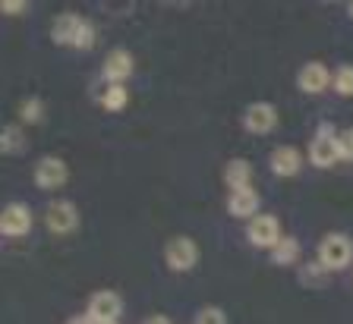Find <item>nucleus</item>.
Returning <instances> with one entry per match:
<instances>
[{
	"label": "nucleus",
	"instance_id": "nucleus-1",
	"mask_svg": "<svg viewBox=\"0 0 353 324\" xmlns=\"http://www.w3.org/2000/svg\"><path fill=\"white\" fill-rule=\"evenodd\" d=\"M51 38L63 47H76V51H88L95 47V25L88 23L85 16L79 13H60L54 19Z\"/></svg>",
	"mask_w": 353,
	"mask_h": 324
},
{
	"label": "nucleus",
	"instance_id": "nucleus-2",
	"mask_svg": "<svg viewBox=\"0 0 353 324\" xmlns=\"http://www.w3.org/2000/svg\"><path fill=\"white\" fill-rule=\"evenodd\" d=\"M353 258V243L347 239L344 233H328L322 236L316 252V261L325 268V271H344Z\"/></svg>",
	"mask_w": 353,
	"mask_h": 324
},
{
	"label": "nucleus",
	"instance_id": "nucleus-3",
	"mask_svg": "<svg viewBox=\"0 0 353 324\" xmlns=\"http://www.w3.org/2000/svg\"><path fill=\"white\" fill-rule=\"evenodd\" d=\"M164 261H168L170 271L186 274L196 268L199 261V246L192 236H174L168 246H164Z\"/></svg>",
	"mask_w": 353,
	"mask_h": 324
},
{
	"label": "nucleus",
	"instance_id": "nucleus-4",
	"mask_svg": "<svg viewBox=\"0 0 353 324\" xmlns=\"http://www.w3.org/2000/svg\"><path fill=\"white\" fill-rule=\"evenodd\" d=\"M32 180H35V186H38V189H44V192L60 189V186L70 180V167H66L63 158L44 155L41 161L35 164V170H32Z\"/></svg>",
	"mask_w": 353,
	"mask_h": 324
},
{
	"label": "nucleus",
	"instance_id": "nucleus-5",
	"mask_svg": "<svg viewBox=\"0 0 353 324\" xmlns=\"http://www.w3.org/2000/svg\"><path fill=\"white\" fill-rule=\"evenodd\" d=\"M309 161L316 167H334L341 161V151H338V133L331 126H319L316 139L309 142Z\"/></svg>",
	"mask_w": 353,
	"mask_h": 324
},
{
	"label": "nucleus",
	"instance_id": "nucleus-6",
	"mask_svg": "<svg viewBox=\"0 0 353 324\" xmlns=\"http://www.w3.org/2000/svg\"><path fill=\"white\" fill-rule=\"evenodd\" d=\"M278 126V107L272 101H252L243 111V129L252 136H268Z\"/></svg>",
	"mask_w": 353,
	"mask_h": 324
},
{
	"label": "nucleus",
	"instance_id": "nucleus-7",
	"mask_svg": "<svg viewBox=\"0 0 353 324\" xmlns=\"http://www.w3.org/2000/svg\"><path fill=\"white\" fill-rule=\"evenodd\" d=\"M44 224H48V230H51L54 236H66L73 233L76 227H79V208L73 205V202H51L48 205V211H44Z\"/></svg>",
	"mask_w": 353,
	"mask_h": 324
},
{
	"label": "nucleus",
	"instance_id": "nucleus-8",
	"mask_svg": "<svg viewBox=\"0 0 353 324\" xmlns=\"http://www.w3.org/2000/svg\"><path fill=\"white\" fill-rule=\"evenodd\" d=\"M281 224L278 217H272V214H259V217H252L250 227H246V239H250V246H256V249H274V246L281 243Z\"/></svg>",
	"mask_w": 353,
	"mask_h": 324
},
{
	"label": "nucleus",
	"instance_id": "nucleus-9",
	"mask_svg": "<svg viewBox=\"0 0 353 324\" xmlns=\"http://www.w3.org/2000/svg\"><path fill=\"white\" fill-rule=\"evenodd\" d=\"M32 230V208L22 205V202H10L3 211H0V233L10 236V239H19Z\"/></svg>",
	"mask_w": 353,
	"mask_h": 324
},
{
	"label": "nucleus",
	"instance_id": "nucleus-10",
	"mask_svg": "<svg viewBox=\"0 0 353 324\" xmlns=\"http://www.w3.org/2000/svg\"><path fill=\"white\" fill-rule=\"evenodd\" d=\"M120 312H123L120 293H114V290H98V293H92V299H88L85 315L92 318V321H117Z\"/></svg>",
	"mask_w": 353,
	"mask_h": 324
},
{
	"label": "nucleus",
	"instance_id": "nucleus-11",
	"mask_svg": "<svg viewBox=\"0 0 353 324\" xmlns=\"http://www.w3.org/2000/svg\"><path fill=\"white\" fill-rule=\"evenodd\" d=\"M296 85H300V91H306V95H322V91L331 85L328 67H325V63H319V60L303 63L300 73H296Z\"/></svg>",
	"mask_w": 353,
	"mask_h": 324
},
{
	"label": "nucleus",
	"instance_id": "nucleus-12",
	"mask_svg": "<svg viewBox=\"0 0 353 324\" xmlns=\"http://www.w3.org/2000/svg\"><path fill=\"white\" fill-rule=\"evenodd\" d=\"M268 167H272V173L274 177H281V180H290V177H296L300 173V167H303V155L296 151L294 145H278L268 155Z\"/></svg>",
	"mask_w": 353,
	"mask_h": 324
},
{
	"label": "nucleus",
	"instance_id": "nucleus-13",
	"mask_svg": "<svg viewBox=\"0 0 353 324\" xmlns=\"http://www.w3.org/2000/svg\"><path fill=\"white\" fill-rule=\"evenodd\" d=\"M132 76V54L130 51H110L104 57V79L108 85H123Z\"/></svg>",
	"mask_w": 353,
	"mask_h": 324
},
{
	"label": "nucleus",
	"instance_id": "nucleus-14",
	"mask_svg": "<svg viewBox=\"0 0 353 324\" xmlns=\"http://www.w3.org/2000/svg\"><path fill=\"white\" fill-rule=\"evenodd\" d=\"M259 205H262V199H259V192L252 189H240V192H230L228 199V211L234 214V217H259Z\"/></svg>",
	"mask_w": 353,
	"mask_h": 324
},
{
	"label": "nucleus",
	"instance_id": "nucleus-15",
	"mask_svg": "<svg viewBox=\"0 0 353 324\" xmlns=\"http://www.w3.org/2000/svg\"><path fill=\"white\" fill-rule=\"evenodd\" d=\"M250 180H252L250 161H243V158H234V161H228V167H224V183L230 186V192L250 189Z\"/></svg>",
	"mask_w": 353,
	"mask_h": 324
},
{
	"label": "nucleus",
	"instance_id": "nucleus-16",
	"mask_svg": "<svg viewBox=\"0 0 353 324\" xmlns=\"http://www.w3.org/2000/svg\"><path fill=\"white\" fill-rule=\"evenodd\" d=\"M300 258V243H296L294 236H281V243L272 249V261L281 268H290Z\"/></svg>",
	"mask_w": 353,
	"mask_h": 324
},
{
	"label": "nucleus",
	"instance_id": "nucleus-17",
	"mask_svg": "<svg viewBox=\"0 0 353 324\" xmlns=\"http://www.w3.org/2000/svg\"><path fill=\"white\" fill-rule=\"evenodd\" d=\"M26 148H29V139L22 136L19 126L10 123L7 129H3V136H0V151H3V155H19Z\"/></svg>",
	"mask_w": 353,
	"mask_h": 324
},
{
	"label": "nucleus",
	"instance_id": "nucleus-18",
	"mask_svg": "<svg viewBox=\"0 0 353 324\" xmlns=\"http://www.w3.org/2000/svg\"><path fill=\"white\" fill-rule=\"evenodd\" d=\"M41 117H44V101H41V98H38V95L26 98V101L19 104V123H22V126L41 123Z\"/></svg>",
	"mask_w": 353,
	"mask_h": 324
},
{
	"label": "nucleus",
	"instance_id": "nucleus-19",
	"mask_svg": "<svg viewBox=\"0 0 353 324\" xmlns=\"http://www.w3.org/2000/svg\"><path fill=\"white\" fill-rule=\"evenodd\" d=\"M331 89L338 91L341 98H353V67L350 63L338 67V73L331 76Z\"/></svg>",
	"mask_w": 353,
	"mask_h": 324
},
{
	"label": "nucleus",
	"instance_id": "nucleus-20",
	"mask_svg": "<svg viewBox=\"0 0 353 324\" xmlns=\"http://www.w3.org/2000/svg\"><path fill=\"white\" fill-rule=\"evenodd\" d=\"M126 101H130L126 85H108V89H104V95H101L104 111H120V107H126Z\"/></svg>",
	"mask_w": 353,
	"mask_h": 324
},
{
	"label": "nucleus",
	"instance_id": "nucleus-21",
	"mask_svg": "<svg viewBox=\"0 0 353 324\" xmlns=\"http://www.w3.org/2000/svg\"><path fill=\"white\" fill-rule=\"evenodd\" d=\"M325 274H328V271H325L319 261H312L309 268H303V271H300V283H303V287H322Z\"/></svg>",
	"mask_w": 353,
	"mask_h": 324
},
{
	"label": "nucleus",
	"instance_id": "nucleus-22",
	"mask_svg": "<svg viewBox=\"0 0 353 324\" xmlns=\"http://www.w3.org/2000/svg\"><path fill=\"white\" fill-rule=\"evenodd\" d=\"M196 324H228V315L218 305H202L196 312Z\"/></svg>",
	"mask_w": 353,
	"mask_h": 324
},
{
	"label": "nucleus",
	"instance_id": "nucleus-23",
	"mask_svg": "<svg viewBox=\"0 0 353 324\" xmlns=\"http://www.w3.org/2000/svg\"><path fill=\"white\" fill-rule=\"evenodd\" d=\"M338 151H341V161H353V126L338 133Z\"/></svg>",
	"mask_w": 353,
	"mask_h": 324
},
{
	"label": "nucleus",
	"instance_id": "nucleus-24",
	"mask_svg": "<svg viewBox=\"0 0 353 324\" xmlns=\"http://www.w3.org/2000/svg\"><path fill=\"white\" fill-rule=\"evenodd\" d=\"M0 10H3L7 16H16V13H22V10H29V3H22V0H3Z\"/></svg>",
	"mask_w": 353,
	"mask_h": 324
},
{
	"label": "nucleus",
	"instance_id": "nucleus-25",
	"mask_svg": "<svg viewBox=\"0 0 353 324\" xmlns=\"http://www.w3.org/2000/svg\"><path fill=\"white\" fill-rule=\"evenodd\" d=\"M142 324H170V318L168 315H152V318H145Z\"/></svg>",
	"mask_w": 353,
	"mask_h": 324
},
{
	"label": "nucleus",
	"instance_id": "nucleus-26",
	"mask_svg": "<svg viewBox=\"0 0 353 324\" xmlns=\"http://www.w3.org/2000/svg\"><path fill=\"white\" fill-rule=\"evenodd\" d=\"M66 324H95V321H92V318H88V315H73V318H70V321H66Z\"/></svg>",
	"mask_w": 353,
	"mask_h": 324
},
{
	"label": "nucleus",
	"instance_id": "nucleus-27",
	"mask_svg": "<svg viewBox=\"0 0 353 324\" xmlns=\"http://www.w3.org/2000/svg\"><path fill=\"white\" fill-rule=\"evenodd\" d=\"M347 16H350V19H353V3H347Z\"/></svg>",
	"mask_w": 353,
	"mask_h": 324
},
{
	"label": "nucleus",
	"instance_id": "nucleus-28",
	"mask_svg": "<svg viewBox=\"0 0 353 324\" xmlns=\"http://www.w3.org/2000/svg\"><path fill=\"white\" fill-rule=\"evenodd\" d=\"M95 324H117V321H95Z\"/></svg>",
	"mask_w": 353,
	"mask_h": 324
}]
</instances>
